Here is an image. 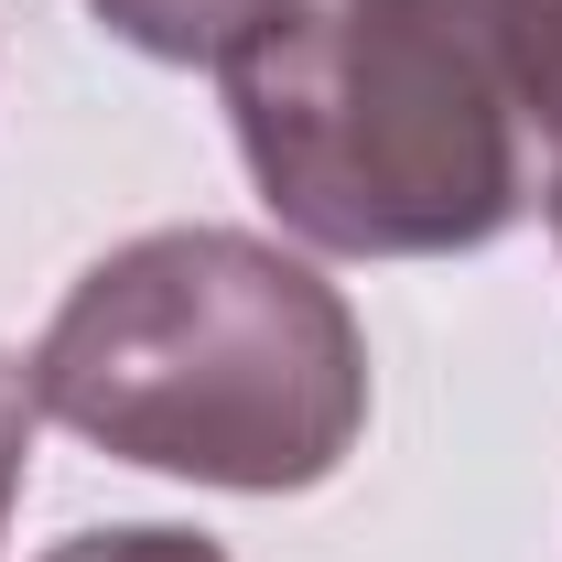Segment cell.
Masks as SVG:
<instances>
[{"mask_svg":"<svg viewBox=\"0 0 562 562\" xmlns=\"http://www.w3.org/2000/svg\"><path fill=\"white\" fill-rule=\"evenodd\" d=\"M227 131L303 249L454 260L541 206L487 0H303L227 55Z\"/></svg>","mask_w":562,"mask_h":562,"instance_id":"obj_2","label":"cell"},{"mask_svg":"<svg viewBox=\"0 0 562 562\" xmlns=\"http://www.w3.org/2000/svg\"><path fill=\"white\" fill-rule=\"evenodd\" d=\"M33 401L120 465L292 497L368 432V336L347 292L271 238L151 227L76 271L33 347Z\"/></svg>","mask_w":562,"mask_h":562,"instance_id":"obj_1","label":"cell"},{"mask_svg":"<svg viewBox=\"0 0 562 562\" xmlns=\"http://www.w3.org/2000/svg\"><path fill=\"white\" fill-rule=\"evenodd\" d=\"M33 422H44V401H33V357L0 347V530H11V497H22V476H33Z\"/></svg>","mask_w":562,"mask_h":562,"instance_id":"obj_6","label":"cell"},{"mask_svg":"<svg viewBox=\"0 0 562 562\" xmlns=\"http://www.w3.org/2000/svg\"><path fill=\"white\" fill-rule=\"evenodd\" d=\"M44 562H227L206 530H173V519H131V530H76Z\"/></svg>","mask_w":562,"mask_h":562,"instance_id":"obj_5","label":"cell"},{"mask_svg":"<svg viewBox=\"0 0 562 562\" xmlns=\"http://www.w3.org/2000/svg\"><path fill=\"white\" fill-rule=\"evenodd\" d=\"M541 206H552V249H562V184H552V195H541Z\"/></svg>","mask_w":562,"mask_h":562,"instance_id":"obj_7","label":"cell"},{"mask_svg":"<svg viewBox=\"0 0 562 562\" xmlns=\"http://www.w3.org/2000/svg\"><path fill=\"white\" fill-rule=\"evenodd\" d=\"M487 33L508 55V87H519V120L541 140V195L562 184V0H487Z\"/></svg>","mask_w":562,"mask_h":562,"instance_id":"obj_4","label":"cell"},{"mask_svg":"<svg viewBox=\"0 0 562 562\" xmlns=\"http://www.w3.org/2000/svg\"><path fill=\"white\" fill-rule=\"evenodd\" d=\"M131 55L151 66H227L249 33H271L281 11H303V0H87Z\"/></svg>","mask_w":562,"mask_h":562,"instance_id":"obj_3","label":"cell"}]
</instances>
